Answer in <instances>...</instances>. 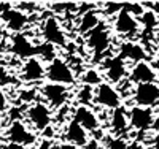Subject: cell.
<instances>
[{
    "label": "cell",
    "instance_id": "1",
    "mask_svg": "<svg viewBox=\"0 0 159 149\" xmlns=\"http://www.w3.org/2000/svg\"><path fill=\"white\" fill-rule=\"evenodd\" d=\"M46 81L70 87L76 84V73L67 60H64L62 57H56L52 62L46 64Z\"/></svg>",
    "mask_w": 159,
    "mask_h": 149
},
{
    "label": "cell",
    "instance_id": "2",
    "mask_svg": "<svg viewBox=\"0 0 159 149\" xmlns=\"http://www.w3.org/2000/svg\"><path fill=\"white\" fill-rule=\"evenodd\" d=\"M24 116L29 122V127H34L37 132H45L48 127H51L52 122V110L40 100L25 108Z\"/></svg>",
    "mask_w": 159,
    "mask_h": 149
},
{
    "label": "cell",
    "instance_id": "3",
    "mask_svg": "<svg viewBox=\"0 0 159 149\" xmlns=\"http://www.w3.org/2000/svg\"><path fill=\"white\" fill-rule=\"evenodd\" d=\"M38 90H40V95H42V100L51 110H61V108L67 105V102L70 99L69 87L54 84V83H48V81L40 86Z\"/></svg>",
    "mask_w": 159,
    "mask_h": 149
},
{
    "label": "cell",
    "instance_id": "4",
    "mask_svg": "<svg viewBox=\"0 0 159 149\" xmlns=\"http://www.w3.org/2000/svg\"><path fill=\"white\" fill-rule=\"evenodd\" d=\"M5 140L11 144H18V146H32L37 140L35 133L30 130L29 124H25L24 121H13L8 124L5 130Z\"/></svg>",
    "mask_w": 159,
    "mask_h": 149
},
{
    "label": "cell",
    "instance_id": "5",
    "mask_svg": "<svg viewBox=\"0 0 159 149\" xmlns=\"http://www.w3.org/2000/svg\"><path fill=\"white\" fill-rule=\"evenodd\" d=\"M102 73L105 76V81L110 84H118L129 76V70H127V62L123 60L121 57L115 54V56L105 59L102 62Z\"/></svg>",
    "mask_w": 159,
    "mask_h": 149
},
{
    "label": "cell",
    "instance_id": "6",
    "mask_svg": "<svg viewBox=\"0 0 159 149\" xmlns=\"http://www.w3.org/2000/svg\"><path fill=\"white\" fill-rule=\"evenodd\" d=\"M94 103L105 108V110H116V108L123 106V95L119 94V90L110 84V83H102L100 86L96 87L94 92Z\"/></svg>",
    "mask_w": 159,
    "mask_h": 149
},
{
    "label": "cell",
    "instance_id": "7",
    "mask_svg": "<svg viewBox=\"0 0 159 149\" xmlns=\"http://www.w3.org/2000/svg\"><path fill=\"white\" fill-rule=\"evenodd\" d=\"M42 37L46 43L56 48L67 46V33H65L59 19L54 16H49L42 22Z\"/></svg>",
    "mask_w": 159,
    "mask_h": 149
},
{
    "label": "cell",
    "instance_id": "8",
    "mask_svg": "<svg viewBox=\"0 0 159 149\" xmlns=\"http://www.w3.org/2000/svg\"><path fill=\"white\" fill-rule=\"evenodd\" d=\"M156 119V113L153 108H145V106H137L132 105L129 108V121H130V129L137 132H147L153 129Z\"/></svg>",
    "mask_w": 159,
    "mask_h": 149
},
{
    "label": "cell",
    "instance_id": "9",
    "mask_svg": "<svg viewBox=\"0 0 159 149\" xmlns=\"http://www.w3.org/2000/svg\"><path fill=\"white\" fill-rule=\"evenodd\" d=\"M132 100L137 106L154 108L159 105V84L148 83V84H137L132 89Z\"/></svg>",
    "mask_w": 159,
    "mask_h": 149
},
{
    "label": "cell",
    "instance_id": "10",
    "mask_svg": "<svg viewBox=\"0 0 159 149\" xmlns=\"http://www.w3.org/2000/svg\"><path fill=\"white\" fill-rule=\"evenodd\" d=\"M113 29L118 35L124 38H134V35H139L140 32V22L135 16H132L124 8L118 13L113 19Z\"/></svg>",
    "mask_w": 159,
    "mask_h": 149
},
{
    "label": "cell",
    "instance_id": "11",
    "mask_svg": "<svg viewBox=\"0 0 159 149\" xmlns=\"http://www.w3.org/2000/svg\"><path fill=\"white\" fill-rule=\"evenodd\" d=\"M19 75L24 83H38L42 79H46V65L38 56L30 57L22 62Z\"/></svg>",
    "mask_w": 159,
    "mask_h": 149
},
{
    "label": "cell",
    "instance_id": "12",
    "mask_svg": "<svg viewBox=\"0 0 159 149\" xmlns=\"http://www.w3.org/2000/svg\"><path fill=\"white\" fill-rule=\"evenodd\" d=\"M129 81L132 84L135 83L137 84H148V83H157V73L154 72V68L151 67V64L148 60L145 62H139V64H134L129 70Z\"/></svg>",
    "mask_w": 159,
    "mask_h": 149
},
{
    "label": "cell",
    "instance_id": "13",
    "mask_svg": "<svg viewBox=\"0 0 159 149\" xmlns=\"http://www.w3.org/2000/svg\"><path fill=\"white\" fill-rule=\"evenodd\" d=\"M0 18H2V22L7 25V29L10 32H15L16 35H19L29 22V16L19 8H10L0 13Z\"/></svg>",
    "mask_w": 159,
    "mask_h": 149
},
{
    "label": "cell",
    "instance_id": "14",
    "mask_svg": "<svg viewBox=\"0 0 159 149\" xmlns=\"http://www.w3.org/2000/svg\"><path fill=\"white\" fill-rule=\"evenodd\" d=\"M118 56L121 57L123 60H126V62H132V65H134V64L147 60L148 52L140 43L132 42V40H127V42H123L121 46H119Z\"/></svg>",
    "mask_w": 159,
    "mask_h": 149
},
{
    "label": "cell",
    "instance_id": "15",
    "mask_svg": "<svg viewBox=\"0 0 159 149\" xmlns=\"http://www.w3.org/2000/svg\"><path fill=\"white\" fill-rule=\"evenodd\" d=\"M73 121L78 122L88 133L96 132L100 127V121L97 117V113L94 110H91L89 106H83V105H78L73 110Z\"/></svg>",
    "mask_w": 159,
    "mask_h": 149
},
{
    "label": "cell",
    "instance_id": "16",
    "mask_svg": "<svg viewBox=\"0 0 159 149\" xmlns=\"http://www.w3.org/2000/svg\"><path fill=\"white\" fill-rule=\"evenodd\" d=\"M110 130L113 137H124L130 130V121H129V110L123 105L121 108H116L111 111L110 116Z\"/></svg>",
    "mask_w": 159,
    "mask_h": 149
},
{
    "label": "cell",
    "instance_id": "17",
    "mask_svg": "<svg viewBox=\"0 0 159 149\" xmlns=\"http://www.w3.org/2000/svg\"><path fill=\"white\" fill-rule=\"evenodd\" d=\"M86 45L91 51H94L97 54L105 52V49H108L110 46V32L108 29L100 24L97 29H94L91 33L86 35Z\"/></svg>",
    "mask_w": 159,
    "mask_h": 149
},
{
    "label": "cell",
    "instance_id": "18",
    "mask_svg": "<svg viewBox=\"0 0 159 149\" xmlns=\"http://www.w3.org/2000/svg\"><path fill=\"white\" fill-rule=\"evenodd\" d=\"M11 49H13V52H15L16 56L22 57L24 60L38 56V45H34L29 40V37H25L24 33H19V35L13 37Z\"/></svg>",
    "mask_w": 159,
    "mask_h": 149
},
{
    "label": "cell",
    "instance_id": "19",
    "mask_svg": "<svg viewBox=\"0 0 159 149\" xmlns=\"http://www.w3.org/2000/svg\"><path fill=\"white\" fill-rule=\"evenodd\" d=\"M64 138L67 143H72L75 146L80 147H86V144L89 143V135L88 132L80 125L75 121H69L67 125H65V132H64Z\"/></svg>",
    "mask_w": 159,
    "mask_h": 149
},
{
    "label": "cell",
    "instance_id": "20",
    "mask_svg": "<svg viewBox=\"0 0 159 149\" xmlns=\"http://www.w3.org/2000/svg\"><path fill=\"white\" fill-rule=\"evenodd\" d=\"M100 16H99V11L96 8H91L89 11H84L81 18L78 21V25H76V30L78 33H83V35H88L91 33L94 29L100 25Z\"/></svg>",
    "mask_w": 159,
    "mask_h": 149
},
{
    "label": "cell",
    "instance_id": "21",
    "mask_svg": "<svg viewBox=\"0 0 159 149\" xmlns=\"http://www.w3.org/2000/svg\"><path fill=\"white\" fill-rule=\"evenodd\" d=\"M80 79H81V83L84 86H91L94 89L97 86H100L102 83H105L102 70H97V68H88V70H84L81 73V76H80Z\"/></svg>",
    "mask_w": 159,
    "mask_h": 149
},
{
    "label": "cell",
    "instance_id": "22",
    "mask_svg": "<svg viewBox=\"0 0 159 149\" xmlns=\"http://www.w3.org/2000/svg\"><path fill=\"white\" fill-rule=\"evenodd\" d=\"M139 22H140V27L148 32V33H156L157 29H159V16H156L153 11L147 10L143 15L139 18Z\"/></svg>",
    "mask_w": 159,
    "mask_h": 149
},
{
    "label": "cell",
    "instance_id": "23",
    "mask_svg": "<svg viewBox=\"0 0 159 149\" xmlns=\"http://www.w3.org/2000/svg\"><path fill=\"white\" fill-rule=\"evenodd\" d=\"M94 92H96L94 87L81 84V86H80V89H78V92H76L78 103L83 105V106H89L91 103H94Z\"/></svg>",
    "mask_w": 159,
    "mask_h": 149
},
{
    "label": "cell",
    "instance_id": "24",
    "mask_svg": "<svg viewBox=\"0 0 159 149\" xmlns=\"http://www.w3.org/2000/svg\"><path fill=\"white\" fill-rule=\"evenodd\" d=\"M124 10L127 13H130L132 16H135L137 19L143 15L145 11H147V8H145L143 3H140V2H126L124 3Z\"/></svg>",
    "mask_w": 159,
    "mask_h": 149
},
{
    "label": "cell",
    "instance_id": "25",
    "mask_svg": "<svg viewBox=\"0 0 159 149\" xmlns=\"http://www.w3.org/2000/svg\"><path fill=\"white\" fill-rule=\"evenodd\" d=\"M129 143L123 137H110L107 143V149H127Z\"/></svg>",
    "mask_w": 159,
    "mask_h": 149
},
{
    "label": "cell",
    "instance_id": "26",
    "mask_svg": "<svg viewBox=\"0 0 159 149\" xmlns=\"http://www.w3.org/2000/svg\"><path fill=\"white\" fill-rule=\"evenodd\" d=\"M124 8V3H116V2H110V3H105L102 13L105 16H116L119 11Z\"/></svg>",
    "mask_w": 159,
    "mask_h": 149
},
{
    "label": "cell",
    "instance_id": "27",
    "mask_svg": "<svg viewBox=\"0 0 159 149\" xmlns=\"http://www.w3.org/2000/svg\"><path fill=\"white\" fill-rule=\"evenodd\" d=\"M8 110H10V100H8V95L3 90V86L0 84V114L8 113Z\"/></svg>",
    "mask_w": 159,
    "mask_h": 149
},
{
    "label": "cell",
    "instance_id": "28",
    "mask_svg": "<svg viewBox=\"0 0 159 149\" xmlns=\"http://www.w3.org/2000/svg\"><path fill=\"white\" fill-rule=\"evenodd\" d=\"M143 7L150 11H153L156 16H159V2H145Z\"/></svg>",
    "mask_w": 159,
    "mask_h": 149
},
{
    "label": "cell",
    "instance_id": "29",
    "mask_svg": "<svg viewBox=\"0 0 159 149\" xmlns=\"http://www.w3.org/2000/svg\"><path fill=\"white\" fill-rule=\"evenodd\" d=\"M56 149H83V147H80V146H75V144H72V143L64 141V143L57 144V147H56Z\"/></svg>",
    "mask_w": 159,
    "mask_h": 149
},
{
    "label": "cell",
    "instance_id": "30",
    "mask_svg": "<svg viewBox=\"0 0 159 149\" xmlns=\"http://www.w3.org/2000/svg\"><path fill=\"white\" fill-rule=\"evenodd\" d=\"M150 64H151V67L154 68V72H156V73H157V76H159V56H156Z\"/></svg>",
    "mask_w": 159,
    "mask_h": 149
},
{
    "label": "cell",
    "instance_id": "31",
    "mask_svg": "<svg viewBox=\"0 0 159 149\" xmlns=\"http://www.w3.org/2000/svg\"><path fill=\"white\" fill-rule=\"evenodd\" d=\"M153 129L159 132V113L156 114V119H154V124H153Z\"/></svg>",
    "mask_w": 159,
    "mask_h": 149
},
{
    "label": "cell",
    "instance_id": "32",
    "mask_svg": "<svg viewBox=\"0 0 159 149\" xmlns=\"http://www.w3.org/2000/svg\"><path fill=\"white\" fill-rule=\"evenodd\" d=\"M156 149H159V132H157V137H156Z\"/></svg>",
    "mask_w": 159,
    "mask_h": 149
},
{
    "label": "cell",
    "instance_id": "33",
    "mask_svg": "<svg viewBox=\"0 0 159 149\" xmlns=\"http://www.w3.org/2000/svg\"><path fill=\"white\" fill-rule=\"evenodd\" d=\"M156 37H157V42H159V29H157V32H156Z\"/></svg>",
    "mask_w": 159,
    "mask_h": 149
},
{
    "label": "cell",
    "instance_id": "34",
    "mask_svg": "<svg viewBox=\"0 0 159 149\" xmlns=\"http://www.w3.org/2000/svg\"><path fill=\"white\" fill-rule=\"evenodd\" d=\"M0 124H2V114H0Z\"/></svg>",
    "mask_w": 159,
    "mask_h": 149
},
{
    "label": "cell",
    "instance_id": "35",
    "mask_svg": "<svg viewBox=\"0 0 159 149\" xmlns=\"http://www.w3.org/2000/svg\"><path fill=\"white\" fill-rule=\"evenodd\" d=\"M2 137H3V135H0V138H2Z\"/></svg>",
    "mask_w": 159,
    "mask_h": 149
}]
</instances>
